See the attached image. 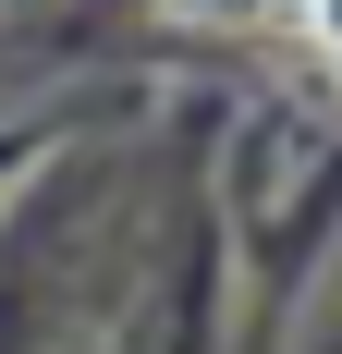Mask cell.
<instances>
[{
	"label": "cell",
	"instance_id": "1",
	"mask_svg": "<svg viewBox=\"0 0 342 354\" xmlns=\"http://www.w3.org/2000/svg\"><path fill=\"white\" fill-rule=\"evenodd\" d=\"M306 25H318V49L342 62V0H306Z\"/></svg>",
	"mask_w": 342,
	"mask_h": 354
}]
</instances>
